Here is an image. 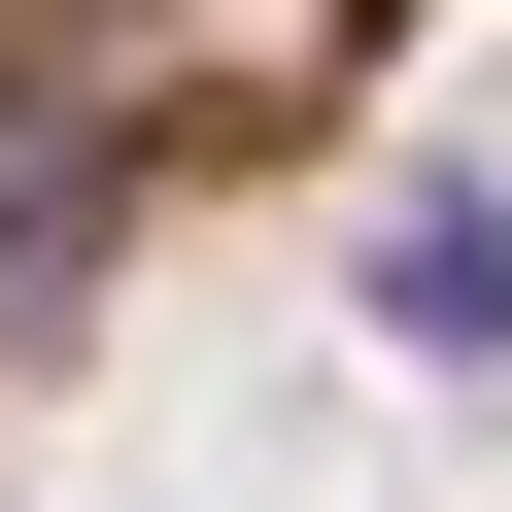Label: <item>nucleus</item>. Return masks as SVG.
<instances>
[]
</instances>
